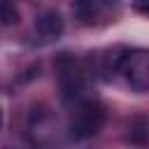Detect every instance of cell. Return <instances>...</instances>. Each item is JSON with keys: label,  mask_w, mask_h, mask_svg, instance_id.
Wrapping results in <instances>:
<instances>
[{"label": "cell", "mask_w": 149, "mask_h": 149, "mask_svg": "<svg viewBox=\"0 0 149 149\" xmlns=\"http://www.w3.org/2000/svg\"><path fill=\"white\" fill-rule=\"evenodd\" d=\"M54 70H56V81H58V91L65 105H74L79 100L86 98L88 93V72L84 68V63L72 56V54H58V58L54 61Z\"/></svg>", "instance_id": "1"}, {"label": "cell", "mask_w": 149, "mask_h": 149, "mask_svg": "<svg viewBox=\"0 0 149 149\" xmlns=\"http://www.w3.org/2000/svg\"><path fill=\"white\" fill-rule=\"evenodd\" d=\"M70 107H72V114H70L68 130H70L72 140H88L102 130V126L107 121V112H105L102 102L86 95L84 100H79Z\"/></svg>", "instance_id": "2"}, {"label": "cell", "mask_w": 149, "mask_h": 149, "mask_svg": "<svg viewBox=\"0 0 149 149\" xmlns=\"http://www.w3.org/2000/svg\"><path fill=\"white\" fill-rule=\"evenodd\" d=\"M116 74L133 93H149V49H123Z\"/></svg>", "instance_id": "3"}, {"label": "cell", "mask_w": 149, "mask_h": 149, "mask_svg": "<svg viewBox=\"0 0 149 149\" xmlns=\"http://www.w3.org/2000/svg\"><path fill=\"white\" fill-rule=\"evenodd\" d=\"M65 30V23H63V16L54 9L49 12H42L37 19H35V35L40 37V42L49 44V42H56Z\"/></svg>", "instance_id": "4"}, {"label": "cell", "mask_w": 149, "mask_h": 149, "mask_svg": "<svg viewBox=\"0 0 149 149\" xmlns=\"http://www.w3.org/2000/svg\"><path fill=\"white\" fill-rule=\"evenodd\" d=\"M109 9V0H72V14L79 23L93 26Z\"/></svg>", "instance_id": "5"}, {"label": "cell", "mask_w": 149, "mask_h": 149, "mask_svg": "<svg viewBox=\"0 0 149 149\" xmlns=\"http://www.w3.org/2000/svg\"><path fill=\"white\" fill-rule=\"evenodd\" d=\"M16 21H19V12H16V7H14L9 0H2V2H0V23L12 26V23H16Z\"/></svg>", "instance_id": "6"}, {"label": "cell", "mask_w": 149, "mask_h": 149, "mask_svg": "<svg viewBox=\"0 0 149 149\" xmlns=\"http://www.w3.org/2000/svg\"><path fill=\"white\" fill-rule=\"evenodd\" d=\"M135 9L142 14H149V0H135Z\"/></svg>", "instance_id": "7"}, {"label": "cell", "mask_w": 149, "mask_h": 149, "mask_svg": "<svg viewBox=\"0 0 149 149\" xmlns=\"http://www.w3.org/2000/svg\"><path fill=\"white\" fill-rule=\"evenodd\" d=\"M0 126H2V109H0Z\"/></svg>", "instance_id": "8"}]
</instances>
